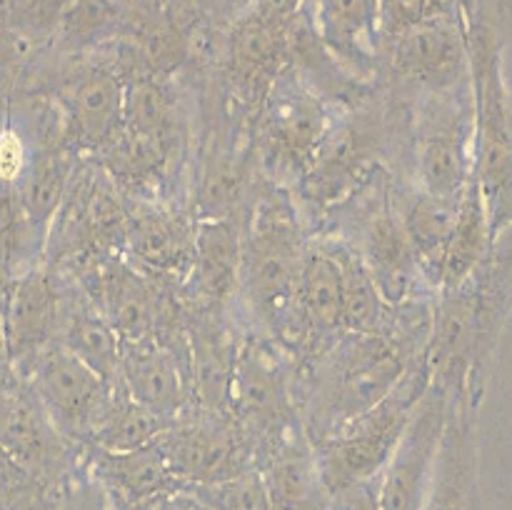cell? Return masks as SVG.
<instances>
[{"instance_id": "obj_2", "label": "cell", "mask_w": 512, "mask_h": 510, "mask_svg": "<svg viewBox=\"0 0 512 510\" xmlns=\"http://www.w3.org/2000/svg\"><path fill=\"white\" fill-rule=\"evenodd\" d=\"M460 15L468 38L473 180L498 238L512 225V100L503 70L512 0H460Z\"/></svg>"}, {"instance_id": "obj_29", "label": "cell", "mask_w": 512, "mask_h": 510, "mask_svg": "<svg viewBox=\"0 0 512 510\" xmlns=\"http://www.w3.org/2000/svg\"><path fill=\"white\" fill-rule=\"evenodd\" d=\"M125 35V0H68L50 43L68 55L113 45Z\"/></svg>"}, {"instance_id": "obj_32", "label": "cell", "mask_w": 512, "mask_h": 510, "mask_svg": "<svg viewBox=\"0 0 512 510\" xmlns=\"http://www.w3.org/2000/svg\"><path fill=\"white\" fill-rule=\"evenodd\" d=\"M183 493L190 495L198 510H273L258 465L215 483L188 485Z\"/></svg>"}, {"instance_id": "obj_25", "label": "cell", "mask_w": 512, "mask_h": 510, "mask_svg": "<svg viewBox=\"0 0 512 510\" xmlns=\"http://www.w3.org/2000/svg\"><path fill=\"white\" fill-rule=\"evenodd\" d=\"M75 170H78V158H75L73 145H38V148H33L28 168L13 185L20 208L28 215L30 223L38 228V233L45 235V243H48L50 223H53L55 213L68 195L70 183H73Z\"/></svg>"}, {"instance_id": "obj_10", "label": "cell", "mask_w": 512, "mask_h": 510, "mask_svg": "<svg viewBox=\"0 0 512 510\" xmlns=\"http://www.w3.org/2000/svg\"><path fill=\"white\" fill-rule=\"evenodd\" d=\"M0 448L35 485L68 475L65 438L50 423L30 385L13 370L0 373Z\"/></svg>"}, {"instance_id": "obj_43", "label": "cell", "mask_w": 512, "mask_h": 510, "mask_svg": "<svg viewBox=\"0 0 512 510\" xmlns=\"http://www.w3.org/2000/svg\"><path fill=\"white\" fill-rule=\"evenodd\" d=\"M10 0H0V10H5V5H8Z\"/></svg>"}, {"instance_id": "obj_13", "label": "cell", "mask_w": 512, "mask_h": 510, "mask_svg": "<svg viewBox=\"0 0 512 510\" xmlns=\"http://www.w3.org/2000/svg\"><path fill=\"white\" fill-rule=\"evenodd\" d=\"M450 400L453 398L433 383L418 400L398 450L380 473V510H423Z\"/></svg>"}, {"instance_id": "obj_28", "label": "cell", "mask_w": 512, "mask_h": 510, "mask_svg": "<svg viewBox=\"0 0 512 510\" xmlns=\"http://www.w3.org/2000/svg\"><path fill=\"white\" fill-rule=\"evenodd\" d=\"M55 340H60L70 353L78 355L110 385L118 383L120 338L90 300L70 305L63 300V318H60Z\"/></svg>"}, {"instance_id": "obj_39", "label": "cell", "mask_w": 512, "mask_h": 510, "mask_svg": "<svg viewBox=\"0 0 512 510\" xmlns=\"http://www.w3.org/2000/svg\"><path fill=\"white\" fill-rule=\"evenodd\" d=\"M28 485H35V483L28 478V475L20 473V470L10 463L8 455L3 453V448H0V500L15 498V495L23 493Z\"/></svg>"}, {"instance_id": "obj_38", "label": "cell", "mask_w": 512, "mask_h": 510, "mask_svg": "<svg viewBox=\"0 0 512 510\" xmlns=\"http://www.w3.org/2000/svg\"><path fill=\"white\" fill-rule=\"evenodd\" d=\"M173 3L198 20H218L220 23L223 13H228L230 18L235 15V0H173Z\"/></svg>"}, {"instance_id": "obj_33", "label": "cell", "mask_w": 512, "mask_h": 510, "mask_svg": "<svg viewBox=\"0 0 512 510\" xmlns=\"http://www.w3.org/2000/svg\"><path fill=\"white\" fill-rule=\"evenodd\" d=\"M460 13V0H380V45L425 20Z\"/></svg>"}, {"instance_id": "obj_22", "label": "cell", "mask_w": 512, "mask_h": 510, "mask_svg": "<svg viewBox=\"0 0 512 510\" xmlns=\"http://www.w3.org/2000/svg\"><path fill=\"white\" fill-rule=\"evenodd\" d=\"M90 470L103 480L123 510H135L160 495L185 490L158 440L128 453H103L90 448Z\"/></svg>"}, {"instance_id": "obj_16", "label": "cell", "mask_w": 512, "mask_h": 510, "mask_svg": "<svg viewBox=\"0 0 512 510\" xmlns=\"http://www.w3.org/2000/svg\"><path fill=\"white\" fill-rule=\"evenodd\" d=\"M380 150L383 135L375 120L358 115L345 123H335L313 165L295 183L300 198L308 200L313 208H330L350 198L375 175Z\"/></svg>"}, {"instance_id": "obj_21", "label": "cell", "mask_w": 512, "mask_h": 510, "mask_svg": "<svg viewBox=\"0 0 512 510\" xmlns=\"http://www.w3.org/2000/svg\"><path fill=\"white\" fill-rule=\"evenodd\" d=\"M303 13L348 73L368 75L380 63V0H303Z\"/></svg>"}, {"instance_id": "obj_12", "label": "cell", "mask_w": 512, "mask_h": 510, "mask_svg": "<svg viewBox=\"0 0 512 510\" xmlns=\"http://www.w3.org/2000/svg\"><path fill=\"white\" fill-rule=\"evenodd\" d=\"M118 385L130 400L165 420L183 418L193 400L188 338L175 343L163 333L120 340Z\"/></svg>"}, {"instance_id": "obj_3", "label": "cell", "mask_w": 512, "mask_h": 510, "mask_svg": "<svg viewBox=\"0 0 512 510\" xmlns=\"http://www.w3.org/2000/svg\"><path fill=\"white\" fill-rule=\"evenodd\" d=\"M408 335L383 325L373 333H343L323 355L310 395V443L383 403L425 355L428 345H413Z\"/></svg>"}, {"instance_id": "obj_18", "label": "cell", "mask_w": 512, "mask_h": 510, "mask_svg": "<svg viewBox=\"0 0 512 510\" xmlns=\"http://www.w3.org/2000/svg\"><path fill=\"white\" fill-rule=\"evenodd\" d=\"M195 225L148 198H125L123 253L153 278L185 283L193 263Z\"/></svg>"}, {"instance_id": "obj_15", "label": "cell", "mask_w": 512, "mask_h": 510, "mask_svg": "<svg viewBox=\"0 0 512 510\" xmlns=\"http://www.w3.org/2000/svg\"><path fill=\"white\" fill-rule=\"evenodd\" d=\"M63 318V293L53 265L38 263L15 275L0 300L3 350L15 375L28 373L35 355L53 343Z\"/></svg>"}, {"instance_id": "obj_37", "label": "cell", "mask_w": 512, "mask_h": 510, "mask_svg": "<svg viewBox=\"0 0 512 510\" xmlns=\"http://www.w3.org/2000/svg\"><path fill=\"white\" fill-rule=\"evenodd\" d=\"M25 48H28V43L8 23L5 10H0V73H5L23 55Z\"/></svg>"}, {"instance_id": "obj_30", "label": "cell", "mask_w": 512, "mask_h": 510, "mask_svg": "<svg viewBox=\"0 0 512 510\" xmlns=\"http://www.w3.org/2000/svg\"><path fill=\"white\" fill-rule=\"evenodd\" d=\"M170 425H173V420L150 413L148 408L130 400L120 385H115L103 413L95 418L85 443L93 450H103V453H128V450L143 448V445L158 440Z\"/></svg>"}, {"instance_id": "obj_14", "label": "cell", "mask_w": 512, "mask_h": 510, "mask_svg": "<svg viewBox=\"0 0 512 510\" xmlns=\"http://www.w3.org/2000/svg\"><path fill=\"white\" fill-rule=\"evenodd\" d=\"M295 20H280L243 5L225 25L223 70L235 93L248 103L263 100L275 78L290 68V28Z\"/></svg>"}, {"instance_id": "obj_17", "label": "cell", "mask_w": 512, "mask_h": 510, "mask_svg": "<svg viewBox=\"0 0 512 510\" xmlns=\"http://www.w3.org/2000/svg\"><path fill=\"white\" fill-rule=\"evenodd\" d=\"M373 188L375 195H368L363 205L360 245H355V250L373 273L385 303L400 308V305L413 303L415 293L425 283L408 238L403 233L398 213H395L393 195H390L393 188L380 170L373 178Z\"/></svg>"}, {"instance_id": "obj_41", "label": "cell", "mask_w": 512, "mask_h": 510, "mask_svg": "<svg viewBox=\"0 0 512 510\" xmlns=\"http://www.w3.org/2000/svg\"><path fill=\"white\" fill-rule=\"evenodd\" d=\"M0 360H3V363H8V358H5V350H3V323H0Z\"/></svg>"}, {"instance_id": "obj_7", "label": "cell", "mask_w": 512, "mask_h": 510, "mask_svg": "<svg viewBox=\"0 0 512 510\" xmlns=\"http://www.w3.org/2000/svg\"><path fill=\"white\" fill-rule=\"evenodd\" d=\"M415 185L443 200H460L473 180V105L465 85L430 93L415 138Z\"/></svg>"}, {"instance_id": "obj_27", "label": "cell", "mask_w": 512, "mask_h": 510, "mask_svg": "<svg viewBox=\"0 0 512 510\" xmlns=\"http://www.w3.org/2000/svg\"><path fill=\"white\" fill-rule=\"evenodd\" d=\"M493 243L495 238L493 230H490V220L488 213H485L483 198H480V190L475 185V180H470V185L458 200L453 233H450L443 258V270H440L438 293L453 290L460 283H465L483 265V260L488 258L490 250H493Z\"/></svg>"}, {"instance_id": "obj_35", "label": "cell", "mask_w": 512, "mask_h": 510, "mask_svg": "<svg viewBox=\"0 0 512 510\" xmlns=\"http://www.w3.org/2000/svg\"><path fill=\"white\" fill-rule=\"evenodd\" d=\"M55 510H123L93 470H70L60 480Z\"/></svg>"}, {"instance_id": "obj_8", "label": "cell", "mask_w": 512, "mask_h": 510, "mask_svg": "<svg viewBox=\"0 0 512 510\" xmlns=\"http://www.w3.org/2000/svg\"><path fill=\"white\" fill-rule=\"evenodd\" d=\"M23 380L43 405L55 430L65 440L75 443L88 438L95 418L103 413L110 393L118 385H110L108 380L100 378L60 340H53L35 355Z\"/></svg>"}, {"instance_id": "obj_42", "label": "cell", "mask_w": 512, "mask_h": 510, "mask_svg": "<svg viewBox=\"0 0 512 510\" xmlns=\"http://www.w3.org/2000/svg\"><path fill=\"white\" fill-rule=\"evenodd\" d=\"M8 280L3 278V275H0V300H3V295H5V290H8Z\"/></svg>"}, {"instance_id": "obj_31", "label": "cell", "mask_w": 512, "mask_h": 510, "mask_svg": "<svg viewBox=\"0 0 512 510\" xmlns=\"http://www.w3.org/2000/svg\"><path fill=\"white\" fill-rule=\"evenodd\" d=\"M343 265V333H373L385 325L388 303L355 248H338Z\"/></svg>"}, {"instance_id": "obj_5", "label": "cell", "mask_w": 512, "mask_h": 510, "mask_svg": "<svg viewBox=\"0 0 512 510\" xmlns=\"http://www.w3.org/2000/svg\"><path fill=\"white\" fill-rule=\"evenodd\" d=\"M428 385L430 370L428 358L423 355L383 403L335 433L315 440V465L325 495L363 480H373L383 473L388 460L398 450L413 420L415 405L423 398Z\"/></svg>"}, {"instance_id": "obj_26", "label": "cell", "mask_w": 512, "mask_h": 510, "mask_svg": "<svg viewBox=\"0 0 512 510\" xmlns=\"http://www.w3.org/2000/svg\"><path fill=\"white\" fill-rule=\"evenodd\" d=\"M395 205V203H393ZM403 233L415 255L423 283L438 293L445 248L453 233L458 200H443L415 188L400 205H395Z\"/></svg>"}, {"instance_id": "obj_23", "label": "cell", "mask_w": 512, "mask_h": 510, "mask_svg": "<svg viewBox=\"0 0 512 510\" xmlns=\"http://www.w3.org/2000/svg\"><path fill=\"white\" fill-rule=\"evenodd\" d=\"M475 405L465 398L450 400L448 420L438 445L433 480L423 510H473V415Z\"/></svg>"}, {"instance_id": "obj_40", "label": "cell", "mask_w": 512, "mask_h": 510, "mask_svg": "<svg viewBox=\"0 0 512 510\" xmlns=\"http://www.w3.org/2000/svg\"><path fill=\"white\" fill-rule=\"evenodd\" d=\"M135 510H198V505L190 500V495H185L183 490L173 495H160V498L150 500V503L140 505Z\"/></svg>"}, {"instance_id": "obj_34", "label": "cell", "mask_w": 512, "mask_h": 510, "mask_svg": "<svg viewBox=\"0 0 512 510\" xmlns=\"http://www.w3.org/2000/svg\"><path fill=\"white\" fill-rule=\"evenodd\" d=\"M65 3L68 0H10L5 5V15L25 43L43 45L53 40L55 23H58Z\"/></svg>"}, {"instance_id": "obj_24", "label": "cell", "mask_w": 512, "mask_h": 510, "mask_svg": "<svg viewBox=\"0 0 512 510\" xmlns=\"http://www.w3.org/2000/svg\"><path fill=\"white\" fill-rule=\"evenodd\" d=\"M298 325L308 335H343V265L335 245H308L298 278Z\"/></svg>"}, {"instance_id": "obj_9", "label": "cell", "mask_w": 512, "mask_h": 510, "mask_svg": "<svg viewBox=\"0 0 512 510\" xmlns=\"http://www.w3.org/2000/svg\"><path fill=\"white\" fill-rule=\"evenodd\" d=\"M183 485H203L255 468V445L230 413L178 418L158 438Z\"/></svg>"}, {"instance_id": "obj_6", "label": "cell", "mask_w": 512, "mask_h": 510, "mask_svg": "<svg viewBox=\"0 0 512 510\" xmlns=\"http://www.w3.org/2000/svg\"><path fill=\"white\" fill-rule=\"evenodd\" d=\"M255 155L270 178L298 183L333 130L323 95L290 65L255 108Z\"/></svg>"}, {"instance_id": "obj_19", "label": "cell", "mask_w": 512, "mask_h": 510, "mask_svg": "<svg viewBox=\"0 0 512 510\" xmlns=\"http://www.w3.org/2000/svg\"><path fill=\"white\" fill-rule=\"evenodd\" d=\"M243 225L233 215H203L195 225L185 290L193 308L225 310L240 290Z\"/></svg>"}, {"instance_id": "obj_20", "label": "cell", "mask_w": 512, "mask_h": 510, "mask_svg": "<svg viewBox=\"0 0 512 510\" xmlns=\"http://www.w3.org/2000/svg\"><path fill=\"white\" fill-rule=\"evenodd\" d=\"M68 143L105 153L123 133V73L115 65H90L65 93Z\"/></svg>"}, {"instance_id": "obj_11", "label": "cell", "mask_w": 512, "mask_h": 510, "mask_svg": "<svg viewBox=\"0 0 512 510\" xmlns=\"http://www.w3.org/2000/svg\"><path fill=\"white\" fill-rule=\"evenodd\" d=\"M380 60L408 85L430 93L468 83V38L463 15L425 20L380 45Z\"/></svg>"}, {"instance_id": "obj_4", "label": "cell", "mask_w": 512, "mask_h": 510, "mask_svg": "<svg viewBox=\"0 0 512 510\" xmlns=\"http://www.w3.org/2000/svg\"><path fill=\"white\" fill-rule=\"evenodd\" d=\"M305 245L298 213L283 190L270 185L253 200L243 228L240 290L245 308L268 333L298 325V278Z\"/></svg>"}, {"instance_id": "obj_1", "label": "cell", "mask_w": 512, "mask_h": 510, "mask_svg": "<svg viewBox=\"0 0 512 510\" xmlns=\"http://www.w3.org/2000/svg\"><path fill=\"white\" fill-rule=\"evenodd\" d=\"M510 308L512 225L495 238L490 255L465 283L438 293L425 348L430 383L450 398L478 405Z\"/></svg>"}, {"instance_id": "obj_36", "label": "cell", "mask_w": 512, "mask_h": 510, "mask_svg": "<svg viewBox=\"0 0 512 510\" xmlns=\"http://www.w3.org/2000/svg\"><path fill=\"white\" fill-rule=\"evenodd\" d=\"M325 510H380V475L330 493Z\"/></svg>"}]
</instances>
